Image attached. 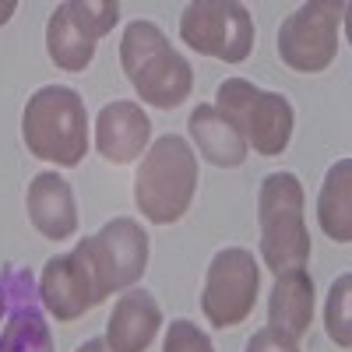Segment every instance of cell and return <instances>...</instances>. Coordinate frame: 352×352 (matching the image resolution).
<instances>
[{"mask_svg": "<svg viewBox=\"0 0 352 352\" xmlns=\"http://www.w3.org/2000/svg\"><path fill=\"white\" fill-rule=\"evenodd\" d=\"M8 310V303H4V289H0V314H4Z\"/></svg>", "mask_w": 352, "mask_h": 352, "instance_id": "25", "label": "cell"}, {"mask_svg": "<svg viewBox=\"0 0 352 352\" xmlns=\"http://www.w3.org/2000/svg\"><path fill=\"white\" fill-rule=\"evenodd\" d=\"M152 141V120L138 102H109L99 109L96 116V148L102 159L116 162V166H131L134 159H141L148 152Z\"/></svg>", "mask_w": 352, "mask_h": 352, "instance_id": "11", "label": "cell"}, {"mask_svg": "<svg viewBox=\"0 0 352 352\" xmlns=\"http://www.w3.org/2000/svg\"><path fill=\"white\" fill-rule=\"evenodd\" d=\"M162 352H215V345H212L208 335L194 324V320L176 317L173 324H169V331H166Z\"/></svg>", "mask_w": 352, "mask_h": 352, "instance_id": "20", "label": "cell"}, {"mask_svg": "<svg viewBox=\"0 0 352 352\" xmlns=\"http://www.w3.org/2000/svg\"><path fill=\"white\" fill-rule=\"evenodd\" d=\"M0 289H4V303L14 310V307H36V282L28 275V268H14L8 264L0 272Z\"/></svg>", "mask_w": 352, "mask_h": 352, "instance_id": "21", "label": "cell"}, {"mask_svg": "<svg viewBox=\"0 0 352 352\" xmlns=\"http://www.w3.org/2000/svg\"><path fill=\"white\" fill-rule=\"evenodd\" d=\"M187 127H190V138H194V144H197V152L208 159L212 166H219V169H236V166H243V159H247V141H243V134L215 109V102H201V106L190 113Z\"/></svg>", "mask_w": 352, "mask_h": 352, "instance_id": "16", "label": "cell"}, {"mask_svg": "<svg viewBox=\"0 0 352 352\" xmlns=\"http://www.w3.org/2000/svg\"><path fill=\"white\" fill-rule=\"evenodd\" d=\"M14 11H18L14 0H0V25H8V21L14 18Z\"/></svg>", "mask_w": 352, "mask_h": 352, "instance_id": "24", "label": "cell"}, {"mask_svg": "<svg viewBox=\"0 0 352 352\" xmlns=\"http://www.w3.org/2000/svg\"><path fill=\"white\" fill-rule=\"evenodd\" d=\"M317 222L335 243L352 240V159H338L317 197Z\"/></svg>", "mask_w": 352, "mask_h": 352, "instance_id": "17", "label": "cell"}, {"mask_svg": "<svg viewBox=\"0 0 352 352\" xmlns=\"http://www.w3.org/2000/svg\"><path fill=\"white\" fill-rule=\"evenodd\" d=\"M180 39L204 56L243 64L254 50L257 28L254 14L236 0H194L180 14Z\"/></svg>", "mask_w": 352, "mask_h": 352, "instance_id": "9", "label": "cell"}, {"mask_svg": "<svg viewBox=\"0 0 352 352\" xmlns=\"http://www.w3.org/2000/svg\"><path fill=\"white\" fill-rule=\"evenodd\" d=\"M162 310L148 289H127L106 320V345L113 352H144L159 335Z\"/></svg>", "mask_w": 352, "mask_h": 352, "instance_id": "14", "label": "cell"}, {"mask_svg": "<svg viewBox=\"0 0 352 352\" xmlns=\"http://www.w3.org/2000/svg\"><path fill=\"white\" fill-rule=\"evenodd\" d=\"M21 138L28 155L56 166H78L88 152V109L85 99L67 85H43L25 102Z\"/></svg>", "mask_w": 352, "mask_h": 352, "instance_id": "2", "label": "cell"}, {"mask_svg": "<svg viewBox=\"0 0 352 352\" xmlns=\"http://www.w3.org/2000/svg\"><path fill=\"white\" fill-rule=\"evenodd\" d=\"M39 300L43 307L56 317V320H74L85 310L99 307L96 303V292L92 282H88L81 261L71 254H56L43 264V275H39Z\"/></svg>", "mask_w": 352, "mask_h": 352, "instance_id": "13", "label": "cell"}, {"mask_svg": "<svg viewBox=\"0 0 352 352\" xmlns=\"http://www.w3.org/2000/svg\"><path fill=\"white\" fill-rule=\"evenodd\" d=\"M197 194V155L180 134H162L148 152L141 155L134 176V201L138 212L155 222L169 226L180 222Z\"/></svg>", "mask_w": 352, "mask_h": 352, "instance_id": "3", "label": "cell"}, {"mask_svg": "<svg viewBox=\"0 0 352 352\" xmlns=\"http://www.w3.org/2000/svg\"><path fill=\"white\" fill-rule=\"evenodd\" d=\"M268 324L300 342L314 324V278L307 268L275 275V289L268 300Z\"/></svg>", "mask_w": 352, "mask_h": 352, "instance_id": "15", "label": "cell"}, {"mask_svg": "<svg viewBox=\"0 0 352 352\" xmlns=\"http://www.w3.org/2000/svg\"><path fill=\"white\" fill-rule=\"evenodd\" d=\"M25 208H28V222L46 240H71L78 232L74 190L60 173H53V169L36 173L25 194Z\"/></svg>", "mask_w": 352, "mask_h": 352, "instance_id": "12", "label": "cell"}, {"mask_svg": "<svg viewBox=\"0 0 352 352\" xmlns=\"http://www.w3.org/2000/svg\"><path fill=\"white\" fill-rule=\"evenodd\" d=\"M261 292V264L243 247H226L212 257L208 275H204L201 310L215 328H236L254 314Z\"/></svg>", "mask_w": 352, "mask_h": 352, "instance_id": "10", "label": "cell"}, {"mask_svg": "<svg viewBox=\"0 0 352 352\" xmlns=\"http://www.w3.org/2000/svg\"><path fill=\"white\" fill-rule=\"evenodd\" d=\"M345 0H307L278 28L282 64L300 74L328 71L338 56V28L345 21Z\"/></svg>", "mask_w": 352, "mask_h": 352, "instance_id": "7", "label": "cell"}, {"mask_svg": "<svg viewBox=\"0 0 352 352\" xmlns=\"http://www.w3.org/2000/svg\"><path fill=\"white\" fill-rule=\"evenodd\" d=\"M243 352H300V345L292 342L289 335H282L278 328H261V331H254L250 335V342H247V349Z\"/></svg>", "mask_w": 352, "mask_h": 352, "instance_id": "22", "label": "cell"}, {"mask_svg": "<svg viewBox=\"0 0 352 352\" xmlns=\"http://www.w3.org/2000/svg\"><path fill=\"white\" fill-rule=\"evenodd\" d=\"M116 21H120V4L116 0H67L46 21L50 60L60 71L81 74L92 64L99 39L113 32Z\"/></svg>", "mask_w": 352, "mask_h": 352, "instance_id": "8", "label": "cell"}, {"mask_svg": "<svg viewBox=\"0 0 352 352\" xmlns=\"http://www.w3.org/2000/svg\"><path fill=\"white\" fill-rule=\"evenodd\" d=\"M324 324L331 342H338V349L352 345V275H338L331 292H328V307H324Z\"/></svg>", "mask_w": 352, "mask_h": 352, "instance_id": "19", "label": "cell"}, {"mask_svg": "<svg viewBox=\"0 0 352 352\" xmlns=\"http://www.w3.org/2000/svg\"><path fill=\"white\" fill-rule=\"evenodd\" d=\"M257 226L264 268L282 275L307 268L310 229L303 219V184L296 173H268L257 190Z\"/></svg>", "mask_w": 352, "mask_h": 352, "instance_id": "4", "label": "cell"}, {"mask_svg": "<svg viewBox=\"0 0 352 352\" xmlns=\"http://www.w3.org/2000/svg\"><path fill=\"white\" fill-rule=\"evenodd\" d=\"M120 64L141 102L176 109L194 88V71L155 21H131L120 39Z\"/></svg>", "mask_w": 352, "mask_h": 352, "instance_id": "1", "label": "cell"}, {"mask_svg": "<svg viewBox=\"0 0 352 352\" xmlns=\"http://www.w3.org/2000/svg\"><path fill=\"white\" fill-rule=\"evenodd\" d=\"M0 352H53V335L39 307H14L4 331H0Z\"/></svg>", "mask_w": 352, "mask_h": 352, "instance_id": "18", "label": "cell"}, {"mask_svg": "<svg viewBox=\"0 0 352 352\" xmlns=\"http://www.w3.org/2000/svg\"><path fill=\"white\" fill-rule=\"evenodd\" d=\"M78 352H113V349L106 345V338H88L78 345Z\"/></svg>", "mask_w": 352, "mask_h": 352, "instance_id": "23", "label": "cell"}, {"mask_svg": "<svg viewBox=\"0 0 352 352\" xmlns=\"http://www.w3.org/2000/svg\"><path fill=\"white\" fill-rule=\"evenodd\" d=\"M215 109L236 127L247 141L254 144L257 155H282L292 141V124L296 113L292 102L278 92H264L247 78H226L215 92Z\"/></svg>", "mask_w": 352, "mask_h": 352, "instance_id": "6", "label": "cell"}, {"mask_svg": "<svg viewBox=\"0 0 352 352\" xmlns=\"http://www.w3.org/2000/svg\"><path fill=\"white\" fill-rule=\"evenodd\" d=\"M74 257L92 282L96 303H102L109 292L131 289L148 272V232L141 229V222L120 215L106 222L96 236H85L74 247Z\"/></svg>", "mask_w": 352, "mask_h": 352, "instance_id": "5", "label": "cell"}]
</instances>
